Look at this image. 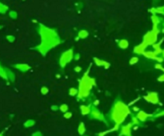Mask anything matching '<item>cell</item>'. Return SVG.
Listing matches in <instances>:
<instances>
[{"label": "cell", "mask_w": 164, "mask_h": 136, "mask_svg": "<svg viewBox=\"0 0 164 136\" xmlns=\"http://www.w3.org/2000/svg\"><path fill=\"white\" fill-rule=\"evenodd\" d=\"M95 84V80L90 77L88 75V71L84 74L79 82V93H78V98L79 99H86L90 96L91 91L94 87Z\"/></svg>", "instance_id": "cell-3"}, {"label": "cell", "mask_w": 164, "mask_h": 136, "mask_svg": "<svg viewBox=\"0 0 164 136\" xmlns=\"http://www.w3.org/2000/svg\"><path fill=\"white\" fill-rule=\"evenodd\" d=\"M15 68L21 72H27L30 69V66H29L27 64H17L15 65Z\"/></svg>", "instance_id": "cell-11"}, {"label": "cell", "mask_w": 164, "mask_h": 136, "mask_svg": "<svg viewBox=\"0 0 164 136\" xmlns=\"http://www.w3.org/2000/svg\"><path fill=\"white\" fill-rule=\"evenodd\" d=\"M119 46L121 49H127L128 47V42L126 40H121L119 43Z\"/></svg>", "instance_id": "cell-14"}, {"label": "cell", "mask_w": 164, "mask_h": 136, "mask_svg": "<svg viewBox=\"0 0 164 136\" xmlns=\"http://www.w3.org/2000/svg\"><path fill=\"white\" fill-rule=\"evenodd\" d=\"M155 116V117H161V116H164V111L158 112V114H156Z\"/></svg>", "instance_id": "cell-24"}, {"label": "cell", "mask_w": 164, "mask_h": 136, "mask_svg": "<svg viewBox=\"0 0 164 136\" xmlns=\"http://www.w3.org/2000/svg\"><path fill=\"white\" fill-rule=\"evenodd\" d=\"M163 73H164V70H163ZM158 80H159V81H162V82L164 81V73H163V75L160 76L158 77Z\"/></svg>", "instance_id": "cell-26"}, {"label": "cell", "mask_w": 164, "mask_h": 136, "mask_svg": "<svg viewBox=\"0 0 164 136\" xmlns=\"http://www.w3.org/2000/svg\"><path fill=\"white\" fill-rule=\"evenodd\" d=\"M91 118L94 119H98V120L102 121L106 123V119L104 117V115L99 112V110L98 108H96L95 106H92L91 108Z\"/></svg>", "instance_id": "cell-5"}, {"label": "cell", "mask_w": 164, "mask_h": 136, "mask_svg": "<svg viewBox=\"0 0 164 136\" xmlns=\"http://www.w3.org/2000/svg\"><path fill=\"white\" fill-rule=\"evenodd\" d=\"M48 92H49V89L47 87H46V86L42 87V88H41V93L43 94V95H46Z\"/></svg>", "instance_id": "cell-21"}, {"label": "cell", "mask_w": 164, "mask_h": 136, "mask_svg": "<svg viewBox=\"0 0 164 136\" xmlns=\"http://www.w3.org/2000/svg\"><path fill=\"white\" fill-rule=\"evenodd\" d=\"M134 124L132 123L127 124V125H124L121 127L120 129V135L122 136H132L131 135V130Z\"/></svg>", "instance_id": "cell-7"}, {"label": "cell", "mask_w": 164, "mask_h": 136, "mask_svg": "<svg viewBox=\"0 0 164 136\" xmlns=\"http://www.w3.org/2000/svg\"><path fill=\"white\" fill-rule=\"evenodd\" d=\"M34 124V121L30 119V120H27L26 123H25L24 126L27 127H31V126H33Z\"/></svg>", "instance_id": "cell-20"}, {"label": "cell", "mask_w": 164, "mask_h": 136, "mask_svg": "<svg viewBox=\"0 0 164 136\" xmlns=\"http://www.w3.org/2000/svg\"><path fill=\"white\" fill-rule=\"evenodd\" d=\"M99 103V100H94V106H97Z\"/></svg>", "instance_id": "cell-29"}, {"label": "cell", "mask_w": 164, "mask_h": 136, "mask_svg": "<svg viewBox=\"0 0 164 136\" xmlns=\"http://www.w3.org/2000/svg\"><path fill=\"white\" fill-rule=\"evenodd\" d=\"M63 116L65 119H70V117L72 116V113H71V112H66V113H64Z\"/></svg>", "instance_id": "cell-23"}, {"label": "cell", "mask_w": 164, "mask_h": 136, "mask_svg": "<svg viewBox=\"0 0 164 136\" xmlns=\"http://www.w3.org/2000/svg\"><path fill=\"white\" fill-rule=\"evenodd\" d=\"M130 114H131V110L129 107L122 100H117L114 103L111 111L110 112V118L115 125L120 126Z\"/></svg>", "instance_id": "cell-1"}, {"label": "cell", "mask_w": 164, "mask_h": 136, "mask_svg": "<svg viewBox=\"0 0 164 136\" xmlns=\"http://www.w3.org/2000/svg\"><path fill=\"white\" fill-rule=\"evenodd\" d=\"M79 36L81 37V38H85L87 37L88 36V33L86 31V30H82V31H80L79 33Z\"/></svg>", "instance_id": "cell-18"}, {"label": "cell", "mask_w": 164, "mask_h": 136, "mask_svg": "<svg viewBox=\"0 0 164 136\" xmlns=\"http://www.w3.org/2000/svg\"><path fill=\"white\" fill-rule=\"evenodd\" d=\"M94 62L95 63L96 65H98V66L104 67L105 69H108V68L111 66V65H110L109 62L105 61V60H100V59H99V58H94Z\"/></svg>", "instance_id": "cell-9"}, {"label": "cell", "mask_w": 164, "mask_h": 136, "mask_svg": "<svg viewBox=\"0 0 164 136\" xmlns=\"http://www.w3.org/2000/svg\"><path fill=\"white\" fill-rule=\"evenodd\" d=\"M73 58L74 54L72 49H69V50H67L66 52H64L62 54V56H61L60 60H59L60 66L62 68H65L67 64L72 60Z\"/></svg>", "instance_id": "cell-4"}, {"label": "cell", "mask_w": 164, "mask_h": 136, "mask_svg": "<svg viewBox=\"0 0 164 136\" xmlns=\"http://www.w3.org/2000/svg\"><path fill=\"white\" fill-rule=\"evenodd\" d=\"M144 100H146L148 103H153V104H157L159 102V98H158V93L155 92H149L146 96H144Z\"/></svg>", "instance_id": "cell-6"}, {"label": "cell", "mask_w": 164, "mask_h": 136, "mask_svg": "<svg viewBox=\"0 0 164 136\" xmlns=\"http://www.w3.org/2000/svg\"><path fill=\"white\" fill-rule=\"evenodd\" d=\"M59 110L61 112H63V113H66L68 111V106L67 104H62V105L59 107Z\"/></svg>", "instance_id": "cell-17"}, {"label": "cell", "mask_w": 164, "mask_h": 136, "mask_svg": "<svg viewBox=\"0 0 164 136\" xmlns=\"http://www.w3.org/2000/svg\"><path fill=\"white\" fill-rule=\"evenodd\" d=\"M151 116H152V115H150V114H147L146 112H143V111H139L136 115L137 119H138L140 122H145V121L147 120Z\"/></svg>", "instance_id": "cell-8"}, {"label": "cell", "mask_w": 164, "mask_h": 136, "mask_svg": "<svg viewBox=\"0 0 164 136\" xmlns=\"http://www.w3.org/2000/svg\"><path fill=\"white\" fill-rule=\"evenodd\" d=\"M163 53V58H164V50L163 51V53Z\"/></svg>", "instance_id": "cell-31"}, {"label": "cell", "mask_w": 164, "mask_h": 136, "mask_svg": "<svg viewBox=\"0 0 164 136\" xmlns=\"http://www.w3.org/2000/svg\"><path fill=\"white\" fill-rule=\"evenodd\" d=\"M51 109L53 111H57L58 109H59V107H58L57 105H53L51 106Z\"/></svg>", "instance_id": "cell-27"}, {"label": "cell", "mask_w": 164, "mask_h": 136, "mask_svg": "<svg viewBox=\"0 0 164 136\" xmlns=\"http://www.w3.org/2000/svg\"><path fill=\"white\" fill-rule=\"evenodd\" d=\"M132 124H134V125H139V124H140V121L137 119V117L136 116H133L132 117V122H131Z\"/></svg>", "instance_id": "cell-22"}, {"label": "cell", "mask_w": 164, "mask_h": 136, "mask_svg": "<svg viewBox=\"0 0 164 136\" xmlns=\"http://www.w3.org/2000/svg\"><path fill=\"white\" fill-rule=\"evenodd\" d=\"M75 60H79V53H77L76 55H75Z\"/></svg>", "instance_id": "cell-28"}, {"label": "cell", "mask_w": 164, "mask_h": 136, "mask_svg": "<svg viewBox=\"0 0 164 136\" xmlns=\"http://www.w3.org/2000/svg\"><path fill=\"white\" fill-rule=\"evenodd\" d=\"M78 93H79V89H77V88H70V90H69V95L71 96H78Z\"/></svg>", "instance_id": "cell-15"}, {"label": "cell", "mask_w": 164, "mask_h": 136, "mask_svg": "<svg viewBox=\"0 0 164 136\" xmlns=\"http://www.w3.org/2000/svg\"><path fill=\"white\" fill-rule=\"evenodd\" d=\"M0 76L3 77V79H8L7 78V75H6V72L5 69H3V67L0 65Z\"/></svg>", "instance_id": "cell-16"}, {"label": "cell", "mask_w": 164, "mask_h": 136, "mask_svg": "<svg viewBox=\"0 0 164 136\" xmlns=\"http://www.w3.org/2000/svg\"><path fill=\"white\" fill-rule=\"evenodd\" d=\"M91 105H81L80 106V111L81 114L82 115H87L91 114Z\"/></svg>", "instance_id": "cell-10"}, {"label": "cell", "mask_w": 164, "mask_h": 136, "mask_svg": "<svg viewBox=\"0 0 164 136\" xmlns=\"http://www.w3.org/2000/svg\"><path fill=\"white\" fill-rule=\"evenodd\" d=\"M81 70H82V68L80 66H76L75 68V71L77 72V73H79V72H81Z\"/></svg>", "instance_id": "cell-25"}, {"label": "cell", "mask_w": 164, "mask_h": 136, "mask_svg": "<svg viewBox=\"0 0 164 136\" xmlns=\"http://www.w3.org/2000/svg\"><path fill=\"white\" fill-rule=\"evenodd\" d=\"M33 136H41L40 133H35L34 135H33Z\"/></svg>", "instance_id": "cell-30"}, {"label": "cell", "mask_w": 164, "mask_h": 136, "mask_svg": "<svg viewBox=\"0 0 164 136\" xmlns=\"http://www.w3.org/2000/svg\"><path fill=\"white\" fill-rule=\"evenodd\" d=\"M139 62V58H137V57H133V58H131V59L130 60V65H135Z\"/></svg>", "instance_id": "cell-19"}, {"label": "cell", "mask_w": 164, "mask_h": 136, "mask_svg": "<svg viewBox=\"0 0 164 136\" xmlns=\"http://www.w3.org/2000/svg\"><path fill=\"white\" fill-rule=\"evenodd\" d=\"M41 32L43 36V42L39 46L37 47V49L43 56H45L50 49L55 47V45H58L59 43V39L57 37L55 33H53L51 30L48 29L43 28Z\"/></svg>", "instance_id": "cell-2"}, {"label": "cell", "mask_w": 164, "mask_h": 136, "mask_svg": "<svg viewBox=\"0 0 164 136\" xmlns=\"http://www.w3.org/2000/svg\"><path fill=\"white\" fill-rule=\"evenodd\" d=\"M6 69V75H7V78L9 79L10 80H11V81H14L15 80V76L14 74L12 71H11V70L7 69Z\"/></svg>", "instance_id": "cell-13"}, {"label": "cell", "mask_w": 164, "mask_h": 136, "mask_svg": "<svg viewBox=\"0 0 164 136\" xmlns=\"http://www.w3.org/2000/svg\"><path fill=\"white\" fill-rule=\"evenodd\" d=\"M78 131H79V134L80 135H83L85 134L86 127L85 124H83V123H80L79 127H78Z\"/></svg>", "instance_id": "cell-12"}, {"label": "cell", "mask_w": 164, "mask_h": 136, "mask_svg": "<svg viewBox=\"0 0 164 136\" xmlns=\"http://www.w3.org/2000/svg\"><path fill=\"white\" fill-rule=\"evenodd\" d=\"M0 136H3V134H2V133L0 134Z\"/></svg>", "instance_id": "cell-32"}]
</instances>
